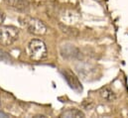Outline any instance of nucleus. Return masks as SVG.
Returning <instances> with one entry per match:
<instances>
[{"instance_id": "obj_1", "label": "nucleus", "mask_w": 128, "mask_h": 118, "mask_svg": "<svg viewBox=\"0 0 128 118\" xmlns=\"http://www.w3.org/2000/svg\"><path fill=\"white\" fill-rule=\"evenodd\" d=\"M26 53L30 60H32L34 62H39L47 57L48 50H47L45 43L42 40L33 39L27 45Z\"/></svg>"}, {"instance_id": "obj_2", "label": "nucleus", "mask_w": 128, "mask_h": 118, "mask_svg": "<svg viewBox=\"0 0 128 118\" xmlns=\"http://www.w3.org/2000/svg\"><path fill=\"white\" fill-rule=\"evenodd\" d=\"M22 23L27 29V31L35 36H44L48 32L47 26L37 18L25 17Z\"/></svg>"}, {"instance_id": "obj_3", "label": "nucleus", "mask_w": 128, "mask_h": 118, "mask_svg": "<svg viewBox=\"0 0 128 118\" xmlns=\"http://www.w3.org/2000/svg\"><path fill=\"white\" fill-rule=\"evenodd\" d=\"M19 36V29L14 26L0 25V45L7 47L12 45Z\"/></svg>"}, {"instance_id": "obj_4", "label": "nucleus", "mask_w": 128, "mask_h": 118, "mask_svg": "<svg viewBox=\"0 0 128 118\" xmlns=\"http://www.w3.org/2000/svg\"><path fill=\"white\" fill-rule=\"evenodd\" d=\"M6 4L18 11H26L29 8L28 0H5Z\"/></svg>"}, {"instance_id": "obj_5", "label": "nucleus", "mask_w": 128, "mask_h": 118, "mask_svg": "<svg viewBox=\"0 0 128 118\" xmlns=\"http://www.w3.org/2000/svg\"><path fill=\"white\" fill-rule=\"evenodd\" d=\"M64 76H66V80H68V82L70 86V88H72L76 90H82V86H80L78 78L72 72H70L68 70H66L64 72Z\"/></svg>"}, {"instance_id": "obj_6", "label": "nucleus", "mask_w": 128, "mask_h": 118, "mask_svg": "<svg viewBox=\"0 0 128 118\" xmlns=\"http://www.w3.org/2000/svg\"><path fill=\"white\" fill-rule=\"evenodd\" d=\"M99 95L102 99L108 101V102H111V101H114L116 99V94L114 93V91L111 88L105 86V88H102L99 90Z\"/></svg>"}, {"instance_id": "obj_7", "label": "nucleus", "mask_w": 128, "mask_h": 118, "mask_svg": "<svg viewBox=\"0 0 128 118\" xmlns=\"http://www.w3.org/2000/svg\"><path fill=\"white\" fill-rule=\"evenodd\" d=\"M61 116L64 117H84V113L76 108H72V109H68L66 112H64Z\"/></svg>"}, {"instance_id": "obj_8", "label": "nucleus", "mask_w": 128, "mask_h": 118, "mask_svg": "<svg viewBox=\"0 0 128 118\" xmlns=\"http://www.w3.org/2000/svg\"><path fill=\"white\" fill-rule=\"evenodd\" d=\"M4 19H5V14H4V12H3V11H1V10H0V25H2V24H3Z\"/></svg>"}]
</instances>
